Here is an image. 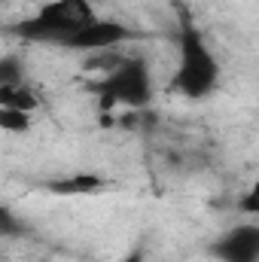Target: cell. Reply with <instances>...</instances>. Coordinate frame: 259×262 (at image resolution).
I'll return each mask as SVG.
<instances>
[{
  "label": "cell",
  "mask_w": 259,
  "mask_h": 262,
  "mask_svg": "<svg viewBox=\"0 0 259 262\" xmlns=\"http://www.w3.org/2000/svg\"><path fill=\"white\" fill-rule=\"evenodd\" d=\"M0 107H9V110H21V113H37L43 107V98L40 92L28 82V79H18V82H6L0 85Z\"/></svg>",
  "instance_id": "obj_5"
},
{
  "label": "cell",
  "mask_w": 259,
  "mask_h": 262,
  "mask_svg": "<svg viewBox=\"0 0 259 262\" xmlns=\"http://www.w3.org/2000/svg\"><path fill=\"white\" fill-rule=\"evenodd\" d=\"M101 98L104 107H116V104H128L140 107L149 98V70L137 58H119L113 70H107L104 85H101Z\"/></svg>",
  "instance_id": "obj_2"
},
{
  "label": "cell",
  "mask_w": 259,
  "mask_h": 262,
  "mask_svg": "<svg viewBox=\"0 0 259 262\" xmlns=\"http://www.w3.org/2000/svg\"><path fill=\"white\" fill-rule=\"evenodd\" d=\"M18 79H25V64H21L15 55H3V58H0V85L18 82Z\"/></svg>",
  "instance_id": "obj_8"
},
{
  "label": "cell",
  "mask_w": 259,
  "mask_h": 262,
  "mask_svg": "<svg viewBox=\"0 0 259 262\" xmlns=\"http://www.w3.org/2000/svg\"><path fill=\"white\" fill-rule=\"evenodd\" d=\"M131 40V31L122 21H113V18H92L89 25H82L76 34H70L64 40L67 49H79V52H110L116 49L119 43Z\"/></svg>",
  "instance_id": "obj_4"
},
{
  "label": "cell",
  "mask_w": 259,
  "mask_h": 262,
  "mask_svg": "<svg viewBox=\"0 0 259 262\" xmlns=\"http://www.w3.org/2000/svg\"><path fill=\"white\" fill-rule=\"evenodd\" d=\"M95 15L89 0H49L43 3L28 21H21L15 31L31 40H46V43H61L70 34H76L82 25H89Z\"/></svg>",
  "instance_id": "obj_1"
},
{
  "label": "cell",
  "mask_w": 259,
  "mask_h": 262,
  "mask_svg": "<svg viewBox=\"0 0 259 262\" xmlns=\"http://www.w3.org/2000/svg\"><path fill=\"white\" fill-rule=\"evenodd\" d=\"M256 244H259V235L253 226H244V229H235V235H229V247L226 253H232V259H247L253 262L256 259Z\"/></svg>",
  "instance_id": "obj_6"
},
{
  "label": "cell",
  "mask_w": 259,
  "mask_h": 262,
  "mask_svg": "<svg viewBox=\"0 0 259 262\" xmlns=\"http://www.w3.org/2000/svg\"><path fill=\"white\" fill-rule=\"evenodd\" d=\"M18 232V216L12 207L0 204V235H15Z\"/></svg>",
  "instance_id": "obj_10"
},
{
  "label": "cell",
  "mask_w": 259,
  "mask_h": 262,
  "mask_svg": "<svg viewBox=\"0 0 259 262\" xmlns=\"http://www.w3.org/2000/svg\"><path fill=\"white\" fill-rule=\"evenodd\" d=\"M119 262H146V253L137 247V250H128V253H125V256H122Z\"/></svg>",
  "instance_id": "obj_11"
},
{
  "label": "cell",
  "mask_w": 259,
  "mask_h": 262,
  "mask_svg": "<svg viewBox=\"0 0 259 262\" xmlns=\"http://www.w3.org/2000/svg\"><path fill=\"white\" fill-rule=\"evenodd\" d=\"M101 183L95 180V177H73V180H67V183H55L52 189L55 192H92V189H98Z\"/></svg>",
  "instance_id": "obj_9"
},
{
  "label": "cell",
  "mask_w": 259,
  "mask_h": 262,
  "mask_svg": "<svg viewBox=\"0 0 259 262\" xmlns=\"http://www.w3.org/2000/svg\"><path fill=\"white\" fill-rule=\"evenodd\" d=\"M31 125H34V116H31V113L0 107V131H3V134H28Z\"/></svg>",
  "instance_id": "obj_7"
},
{
  "label": "cell",
  "mask_w": 259,
  "mask_h": 262,
  "mask_svg": "<svg viewBox=\"0 0 259 262\" xmlns=\"http://www.w3.org/2000/svg\"><path fill=\"white\" fill-rule=\"evenodd\" d=\"M174 82L186 98H204L217 85V61L207 52L201 37H195V34L183 37V58H180V70H177Z\"/></svg>",
  "instance_id": "obj_3"
}]
</instances>
